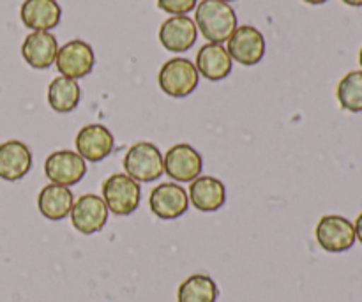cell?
Returning <instances> with one entry per match:
<instances>
[{"instance_id": "cell-7", "label": "cell", "mask_w": 362, "mask_h": 302, "mask_svg": "<svg viewBox=\"0 0 362 302\" xmlns=\"http://www.w3.org/2000/svg\"><path fill=\"white\" fill-rule=\"evenodd\" d=\"M69 214L73 226L83 236L101 232L108 221V207H106L105 200L92 193L81 194L73 204Z\"/></svg>"}, {"instance_id": "cell-3", "label": "cell", "mask_w": 362, "mask_h": 302, "mask_svg": "<svg viewBox=\"0 0 362 302\" xmlns=\"http://www.w3.org/2000/svg\"><path fill=\"white\" fill-rule=\"evenodd\" d=\"M198 78H200V74H198L197 66L191 60L175 57V59H170L163 64L158 81L166 95L182 99L193 94L194 88L198 87Z\"/></svg>"}, {"instance_id": "cell-14", "label": "cell", "mask_w": 362, "mask_h": 302, "mask_svg": "<svg viewBox=\"0 0 362 302\" xmlns=\"http://www.w3.org/2000/svg\"><path fill=\"white\" fill-rule=\"evenodd\" d=\"M32 168V152L23 141L7 140L0 144V179L16 182Z\"/></svg>"}, {"instance_id": "cell-10", "label": "cell", "mask_w": 362, "mask_h": 302, "mask_svg": "<svg viewBox=\"0 0 362 302\" xmlns=\"http://www.w3.org/2000/svg\"><path fill=\"white\" fill-rule=\"evenodd\" d=\"M45 173L52 184L69 187L83 179L87 173V165L78 152L57 151L46 158Z\"/></svg>"}, {"instance_id": "cell-27", "label": "cell", "mask_w": 362, "mask_h": 302, "mask_svg": "<svg viewBox=\"0 0 362 302\" xmlns=\"http://www.w3.org/2000/svg\"><path fill=\"white\" fill-rule=\"evenodd\" d=\"M359 64H361V67H362V48H361V52H359Z\"/></svg>"}, {"instance_id": "cell-17", "label": "cell", "mask_w": 362, "mask_h": 302, "mask_svg": "<svg viewBox=\"0 0 362 302\" xmlns=\"http://www.w3.org/2000/svg\"><path fill=\"white\" fill-rule=\"evenodd\" d=\"M225 184L216 177H198L189 186V202L200 212H216L225 205Z\"/></svg>"}, {"instance_id": "cell-26", "label": "cell", "mask_w": 362, "mask_h": 302, "mask_svg": "<svg viewBox=\"0 0 362 302\" xmlns=\"http://www.w3.org/2000/svg\"><path fill=\"white\" fill-rule=\"evenodd\" d=\"M303 2L311 4V6H320V4H325L327 0H303Z\"/></svg>"}, {"instance_id": "cell-5", "label": "cell", "mask_w": 362, "mask_h": 302, "mask_svg": "<svg viewBox=\"0 0 362 302\" xmlns=\"http://www.w3.org/2000/svg\"><path fill=\"white\" fill-rule=\"evenodd\" d=\"M317 240L327 253H343L356 244V230L350 219L338 214H327L318 221Z\"/></svg>"}, {"instance_id": "cell-2", "label": "cell", "mask_w": 362, "mask_h": 302, "mask_svg": "<svg viewBox=\"0 0 362 302\" xmlns=\"http://www.w3.org/2000/svg\"><path fill=\"white\" fill-rule=\"evenodd\" d=\"M124 172L140 182H152L165 173L163 154L151 141H136L124 156Z\"/></svg>"}, {"instance_id": "cell-16", "label": "cell", "mask_w": 362, "mask_h": 302, "mask_svg": "<svg viewBox=\"0 0 362 302\" xmlns=\"http://www.w3.org/2000/svg\"><path fill=\"white\" fill-rule=\"evenodd\" d=\"M21 21L34 32H49L59 25L62 11L57 0H25L20 11Z\"/></svg>"}, {"instance_id": "cell-12", "label": "cell", "mask_w": 362, "mask_h": 302, "mask_svg": "<svg viewBox=\"0 0 362 302\" xmlns=\"http://www.w3.org/2000/svg\"><path fill=\"white\" fill-rule=\"evenodd\" d=\"M74 144H76L78 154L85 161L98 163L112 154L115 140L108 127L101 124H87L78 131Z\"/></svg>"}, {"instance_id": "cell-25", "label": "cell", "mask_w": 362, "mask_h": 302, "mask_svg": "<svg viewBox=\"0 0 362 302\" xmlns=\"http://www.w3.org/2000/svg\"><path fill=\"white\" fill-rule=\"evenodd\" d=\"M343 2L350 7H361L362 6V0H343Z\"/></svg>"}, {"instance_id": "cell-20", "label": "cell", "mask_w": 362, "mask_h": 302, "mask_svg": "<svg viewBox=\"0 0 362 302\" xmlns=\"http://www.w3.org/2000/svg\"><path fill=\"white\" fill-rule=\"evenodd\" d=\"M81 99V88L76 80L59 76L48 87V105L57 113H71Z\"/></svg>"}, {"instance_id": "cell-13", "label": "cell", "mask_w": 362, "mask_h": 302, "mask_svg": "<svg viewBox=\"0 0 362 302\" xmlns=\"http://www.w3.org/2000/svg\"><path fill=\"white\" fill-rule=\"evenodd\" d=\"M198 28L194 20L182 14V16H172L163 21L159 28V41L168 52L182 53L187 52L197 42Z\"/></svg>"}, {"instance_id": "cell-19", "label": "cell", "mask_w": 362, "mask_h": 302, "mask_svg": "<svg viewBox=\"0 0 362 302\" xmlns=\"http://www.w3.org/2000/svg\"><path fill=\"white\" fill-rule=\"evenodd\" d=\"M73 204L74 197L69 187L59 184H48L37 194L39 212L52 221H60L66 218L73 209Z\"/></svg>"}, {"instance_id": "cell-8", "label": "cell", "mask_w": 362, "mask_h": 302, "mask_svg": "<svg viewBox=\"0 0 362 302\" xmlns=\"http://www.w3.org/2000/svg\"><path fill=\"white\" fill-rule=\"evenodd\" d=\"M163 168L177 182H193L204 168L200 152L187 144H177L163 156Z\"/></svg>"}, {"instance_id": "cell-6", "label": "cell", "mask_w": 362, "mask_h": 302, "mask_svg": "<svg viewBox=\"0 0 362 302\" xmlns=\"http://www.w3.org/2000/svg\"><path fill=\"white\" fill-rule=\"evenodd\" d=\"M55 64L62 76L71 78V80H80V78L90 74L94 69V50L88 42L81 41V39H73V41L66 42L62 48H59Z\"/></svg>"}, {"instance_id": "cell-11", "label": "cell", "mask_w": 362, "mask_h": 302, "mask_svg": "<svg viewBox=\"0 0 362 302\" xmlns=\"http://www.w3.org/2000/svg\"><path fill=\"white\" fill-rule=\"evenodd\" d=\"M148 205H151L152 214L158 216L159 219H177L186 214L189 207V197L180 184H158L152 190Z\"/></svg>"}, {"instance_id": "cell-1", "label": "cell", "mask_w": 362, "mask_h": 302, "mask_svg": "<svg viewBox=\"0 0 362 302\" xmlns=\"http://www.w3.org/2000/svg\"><path fill=\"white\" fill-rule=\"evenodd\" d=\"M194 23L209 42L221 45L237 28V14L221 0H202L194 11Z\"/></svg>"}, {"instance_id": "cell-23", "label": "cell", "mask_w": 362, "mask_h": 302, "mask_svg": "<svg viewBox=\"0 0 362 302\" xmlns=\"http://www.w3.org/2000/svg\"><path fill=\"white\" fill-rule=\"evenodd\" d=\"M159 9L165 13L173 14V16H182V14L191 13L197 6V0H158Z\"/></svg>"}, {"instance_id": "cell-4", "label": "cell", "mask_w": 362, "mask_h": 302, "mask_svg": "<svg viewBox=\"0 0 362 302\" xmlns=\"http://www.w3.org/2000/svg\"><path fill=\"white\" fill-rule=\"evenodd\" d=\"M140 184L126 173H113L103 182V200L108 212L115 216H129L140 205Z\"/></svg>"}, {"instance_id": "cell-18", "label": "cell", "mask_w": 362, "mask_h": 302, "mask_svg": "<svg viewBox=\"0 0 362 302\" xmlns=\"http://www.w3.org/2000/svg\"><path fill=\"white\" fill-rule=\"evenodd\" d=\"M197 71L211 81H219L232 73V57L228 55L223 45L207 42L198 50Z\"/></svg>"}, {"instance_id": "cell-28", "label": "cell", "mask_w": 362, "mask_h": 302, "mask_svg": "<svg viewBox=\"0 0 362 302\" xmlns=\"http://www.w3.org/2000/svg\"><path fill=\"white\" fill-rule=\"evenodd\" d=\"M221 2H226V4H228V2H233V0H221Z\"/></svg>"}, {"instance_id": "cell-21", "label": "cell", "mask_w": 362, "mask_h": 302, "mask_svg": "<svg viewBox=\"0 0 362 302\" xmlns=\"http://www.w3.org/2000/svg\"><path fill=\"white\" fill-rule=\"evenodd\" d=\"M218 286L214 279L205 274H193L180 283L177 302H216Z\"/></svg>"}, {"instance_id": "cell-22", "label": "cell", "mask_w": 362, "mask_h": 302, "mask_svg": "<svg viewBox=\"0 0 362 302\" xmlns=\"http://www.w3.org/2000/svg\"><path fill=\"white\" fill-rule=\"evenodd\" d=\"M338 101L350 113L362 112V71H350L338 83Z\"/></svg>"}, {"instance_id": "cell-15", "label": "cell", "mask_w": 362, "mask_h": 302, "mask_svg": "<svg viewBox=\"0 0 362 302\" xmlns=\"http://www.w3.org/2000/svg\"><path fill=\"white\" fill-rule=\"evenodd\" d=\"M59 45L57 37L49 32H32L21 45V55L25 62L34 69H48L57 59Z\"/></svg>"}, {"instance_id": "cell-24", "label": "cell", "mask_w": 362, "mask_h": 302, "mask_svg": "<svg viewBox=\"0 0 362 302\" xmlns=\"http://www.w3.org/2000/svg\"><path fill=\"white\" fill-rule=\"evenodd\" d=\"M354 230H356V239L362 244V212L357 216L356 223H354Z\"/></svg>"}, {"instance_id": "cell-9", "label": "cell", "mask_w": 362, "mask_h": 302, "mask_svg": "<svg viewBox=\"0 0 362 302\" xmlns=\"http://www.w3.org/2000/svg\"><path fill=\"white\" fill-rule=\"evenodd\" d=\"M226 52L232 60H237L243 66H255L265 55L264 34L251 25H240L230 35Z\"/></svg>"}]
</instances>
